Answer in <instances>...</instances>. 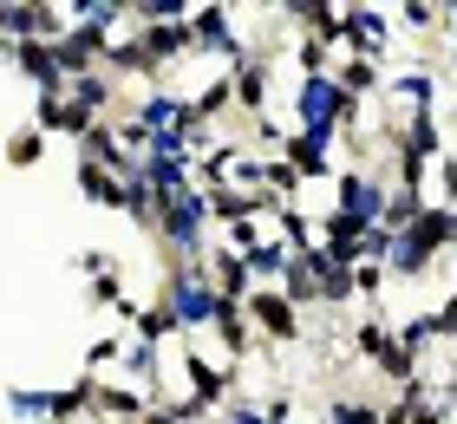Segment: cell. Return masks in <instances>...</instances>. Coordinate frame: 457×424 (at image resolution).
I'll return each mask as SVG.
<instances>
[{
	"label": "cell",
	"instance_id": "1",
	"mask_svg": "<svg viewBox=\"0 0 457 424\" xmlns=\"http://www.w3.org/2000/svg\"><path fill=\"white\" fill-rule=\"evenodd\" d=\"M242 320H248V333H262L268 346H301L307 339V313L287 301L281 287H255L242 301Z\"/></svg>",
	"mask_w": 457,
	"mask_h": 424
},
{
	"label": "cell",
	"instance_id": "2",
	"mask_svg": "<svg viewBox=\"0 0 457 424\" xmlns=\"http://www.w3.org/2000/svg\"><path fill=\"white\" fill-rule=\"evenodd\" d=\"M92 124L98 118H86V112H79V104L66 98V92H46V98H33V131H46V137H86L92 131Z\"/></svg>",
	"mask_w": 457,
	"mask_h": 424
},
{
	"label": "cell",
	"instance_id": "3",
	"mask_svg": "<svg viewBox=\"0 0 457 424\" xmlns=\"http://www.w3.org/2000/svg\"><path fill=\"white\" fill-rule=\"evenodd\" d=\"M72 177H79V196H86V203H98V209H124V177H118V170H105V163H79Z\"/></svg>",
	"mask_w": 457,
	"mask_h": 424
},
{
	"label": "cell",
	"instance_id": "4",
	"mask_svg": "<svg viewBox=\"0 0 457 424\" xmlns=\"http://www.w3.org/2000/svg\"><path fill=\"white\" fill-rule=\"evenodd\" d=\"M7 170H39V157H46V131H33V124H13L7 131Z\"/></svg>",
	"mask_w": 457,
	"mask_h": 424
},
{
	"label": "cell",
	"instance_id": "5",
	"mask_svg": "<svg viewBox=\"0 0 457 424\" xmlns=\"http://www.w3.org/2000/svg\"><path fill=\"white\" fill-rule=\"evenodd\" d=\"M327 424H379V398H372V392H340V398H327Z\"/></svg>",
	"mask_w": 457,
	"mask_h": 424
},
{
	"label": "cell",
	"instance_id": "6",
	"mask_svg": "<svg viewBox=\"0 0 457 424\" xmlns=\"http://www.w3.org/2000/svg\"><path fill=\"white\" fill-rule=\"evenodd\" d=\"M7 412H13L20 424H53V392H46V386H13V392H7Z\"/></svg>",
	"mask_w": 457,
	"mask_h": 424
},
{
	"label": "cell",
	"instance_id": "7",
	"mask_svg": "<svg viewBox=\"0 0 457 424\" xmlns=\"http://www.w3.org/2000/svg\"><path fill=\"white\" fill-rule=\"evenodd\" d=\"M72 268H79V274H92V281H98V274H124L112 248H79V254H72Z\"/></svg>",
	"mask_w": 457,
	"mask_h": 424
}]
</instances>
